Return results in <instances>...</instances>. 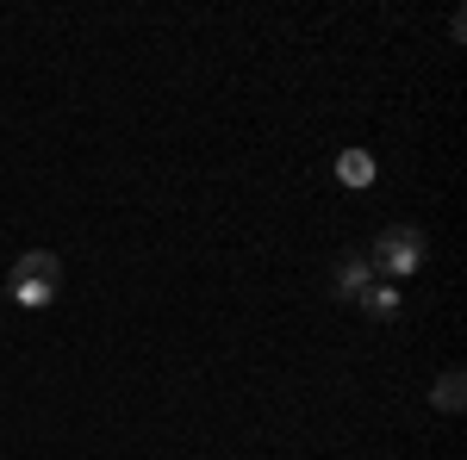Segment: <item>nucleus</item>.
<instances>
[{
	"label": "nucleus",
	"instance_id": "39448f33",
	"mask_svg": "<svg viewBox=\"0 0 467 460\" xmlns=\"http://www.w3.org/2000/svg\"><path fill=\"white\" fill-rule=\"evenodd\" d=\"M431 404L442 411V417H455V411L467 404V373H462V367H442V373H436V386H431Z\"/></svg>",
	"mask_w": 467,
	"mask_h": 460
},
{
	"label": "nucleus",
	"instance_id": "20e7f679",
	"mask_svg": "<svg viewBox=\"0 0 467 460\" xmlns=\"http://www.w3.org/2000/svg\"><path fill=\"white\" fill-rule=\"evenodd\" d=\"M330 175L343 180V187H356V193H361V187H374V175H380V169H374V149H343Z\"/></svg>",
	"mask_w": 467,
	"mask_h": 460
},
{
	"label": "nucleus",
	"instance_id": "7ed1b4c3",
	"mask_svg": "<svg viewBox=\"0 0 467 460\" xmlns=\"http://www.w3.org/2000/svg\"><path fill=\"white\" fill-rule=\"evenodd\" d=\"M368 286H374V261H368V255H343L337 274H330V299H349V305H356Z\"/></svg>",
	"mask_w": 467,
	"mask_h": 460
},
{
	"label": "nucleus",
	"instance_id": "423d86ee",
	"mask_svg": "<svg viewBox=\"0 0 467 460\" xmlns=\"http://www.w3.org/2000/svg\"><path fill=\"white\" fill-rule=\"evenodd\" d=\"M356 305H361V312H368V318H374V323H393V318H399V305H405V299H399V286L374 281V286H368V292H361V299H356Z\"/></svg>",
	"mask_w": 467,
	"mask_h": 460
},
{
	"label": "nucleus",
	"instance_id": "f257e3e1",
	"mask_svg": "<svg viewBox=\"0 0 467 460\" xmlns=\"http://www.w3.org/2000/svg\"><path fill=\"white\" fill-rule=\"evenodd\" d=\"M57 292H63V255L57 249H26L6 274V299L26 305V312H44V305H57Z\"/></svg>",
	"mask_w": 467,
	"mask_h": 460
},
{
	"label": "nucleus",
	"instance_id": "f03ea898",
	"mask_svg": "<svg viewBox=\"0 0 467 460\" xmlns=\"http://www.w3.org/2000/svg\"><path fill=\"white\" fill-rule=\"evenodd\" d=\"M424 230H418V224H387V230H380V237H374V249H368V261H374V274H399V281H405V274H418V268H424Z\"/></svg>",
	"mask_w": 467,
	"mask_h": 460
}]
</instances>
